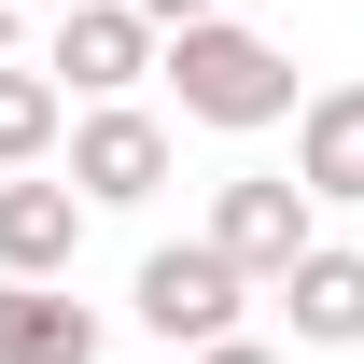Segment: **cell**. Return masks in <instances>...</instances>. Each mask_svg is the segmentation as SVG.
Here are the masks:
<instances>
[{"label":"cell","instance_id":"6da1fadb","mask_svg":"<svg viewBox=\"0 0 364 364\" xmlns=\"http://www.w3.org/2000/svg\"><path fill=\"white\" fill-rule=\"evenodd\" d=\"M168 85H182V112H196V127H225V140L280 127V112H309V98H294V56H280L267 28H238V14L182 28V43H168Z\"/></svg>","mask_w":364,"mask_h":364},{"label":"cell","instance_id":"7a4b0ae2","mask_svg":"<svg viewBox=\"0 0 364 364\" xmlns=\"http://www.w3.org/2000/svg\"><path fill=\"white\" fill-rule=\"evenodd\" d=\"M210 252H225L238 280H267V294H280V280L322 252V196H309L294 168H238L225 196H210Z\"/></svg>","mask_w":364,"mask_h":364},{"label":"cell","instance_id":"3957f363","mask_svg":"<svg viewBox=\"0 0 364 364\" xmlns=\"http://www.w3.org/2000/svg\"><path fill=\"white\" fill-rule=\"evenodd\" d=\"M238 309H252V280L210 252V238H168V252H140V336H168V350H225Z\"/></svg>","mask_w":364,"mask_h":364},{"label":"cell","instance_id":"277c9868","mask_svg":"<svg viewBox=\"0 0 364 364\" xmlns=\"http://www.w3.org/2000/svg\"><path fill=\"white\" fill-rule=\"evenodd\" d=\"M140 70H168V28H140L127 0H70L56 14V85L85 98V112H112Z\"/></svg>","mask_w":364,"mask_h":364},{"label":"cell","instance_id":"5b68a950","mask_svg":"<svg viewBox=\"0 0 364 364\" xmlns=\"http://www.w3.org/2000/svg\"><path fill=\"white\" fill-rule=\"evenodd\" d=\"M154 182H168V127H154L140 98H112V112L70 127V196H85V210H140Z\"/></svg>","mask_w":364,"mask_h":364},{"label":"cell","instance_id":"8992f818","mask_svg":"<svg viewBox=\"0 0 364 364\" xmlns=\"http://www.w3.org/2000/svg\"><path fill=\"white\" fill-rule=\"evenodd\" d=\"M112 322L70 294V280H0V364H98Z\"/></svg>","mask_w":364,"mask_h":364},{"label":"cell","instance_id":"52a82bcc","mask_svg":"<svg viewBox=\"0 0 364 364\" xmlns=\"http://www.w3.org/2000/svg\"><path fill=\"white\" fill-rule=\"evenodd\" d=\"M70 252H85V196L70 182H0V280H70Z\"/></svg>","mask_w":364,"mask_h":364},{"label":"cell","instance_id":"ba28073f","mask_svg":"<svg viewBox=\"0 0 364 364\" xmlns=\"http://www.w3.org/2000/svg\"><path fill=\"white\" fill-rule=\"evenodd\" d=\"M280 322H294V350H364V252L350 238H322L309 267L280 280Z\"/></svg>","mask_w":364,"mask_h":364},{"label":"cell","instance_id":"9c48e42d","mask_svg":"<svg viewBox=\"0 0 364 364\" xmlns=\"http://www.w3.org/2000/svg\"><path fill=\"white\" fill-rule=\"evenodd\" d=\"M294 182H309L322 210H364V85H322L294 112Z\"/></svg>","mask_w":364,"mask_h":364},{"label":"cell","instance_id":"30bf717a","mask_svg":"<svg viewBox=\"0 0 364 364\" xmlns=\"http://www.w3.org/2000/svg\"><path fill=\"white\" fill-rule=\"evenodd\" d=\"M56 140H70V85H56V70H14V56H0V182H28L56 154Z\"/></svg>","mask_w":364,"mask_h":364},{"label":"cell","instance_id":"8fae6325","mask_svg":"<svg viewBox=\"0 0 364 364\" xmlns=\"http://www.w3.org/2000/svg\"><path fill=\"white\" fill-rule=\"evenodd\" d=\"M127 14H140V28H168V43H182V28H210L225 0H127Z\"/></svg>","mask_w":364,"mask_h":364},{"label":"cell","instance_id":"7c38bea8","mask_svg":"<svg viewBox=\"0 0 364 364\" xmlns=\"http://www.w3.org/2000/svg\"><path fill=\"white\" fill-rule=\"evenodd\" d=\"M182 364H280L267 336H225V350H182Z\"/></svg>","mask_w":364,"mask_h":364},{"label":"cell","instance_id":"4fadbf2b","mask_svg":"<svg viewBox=\"0 0 364 364\" xmlns=\"http://www.w3.org/2000/svg\"><path fill=\"white\" fill-rule=\"evenodd\" d=\"M0 56H14V0H0Z\"/></svg>","mask_w":364,"mask_h":364}]
</instances>
